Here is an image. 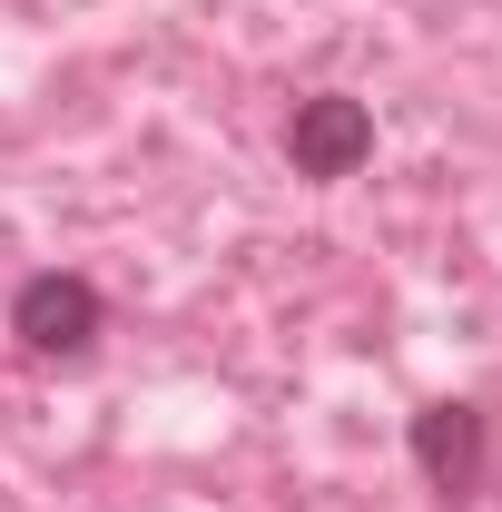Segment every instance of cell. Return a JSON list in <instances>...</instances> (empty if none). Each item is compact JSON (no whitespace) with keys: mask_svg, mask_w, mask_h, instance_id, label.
I'll list each match as a JSON object with an SVG mask.
<instances>
[{"mask_svg":"<svg viewBox=\"0 0 502 512\" xmlns=\"http://www.w3.org/2000/svg\"><path fill=\"white\" fill-rule=\"evenodd\" d=\"M286 168L315 178V188H335V178H355L365 158H375V109L365 99H345V89H306L296 109H286Z\"/></svg>","mask_w":502,"mask_h":512,"instance_id":"2","label":"cell"},{"mask_svg":"<svg viewBox=\"0 0 502 512\" xmlns=\"http://www.w3.org/2000/svg\"><path fill=\"white\" fill-rule=\"evenodd\" d=\"M99 325H109V306H99V286H89L79 266H40V276H20V286H10V335H20L40 365L89 355V345H99Z\"/></svg>","mask_w":502,"mask_h":512,"instance_id":"1","label":"cell"},{"mask_svg":"<svg viewBox=\"0 0 502 512\" xmlns=\"http://www.w3.org/2000/svg\"><path fill=\"white\" fill-rule=\"evenodd\" d=\"M414 473H424L434 493H483V473H493V414L463 404V394L424 404V414H414Z\"/></svg>","mask_w":502,"mask_h":512,"instance_id":"3","label":"cell"}]
</instances>
